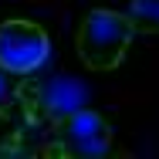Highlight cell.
Instances as JSON below:
<instances>
[{"label": "cell", "mask_w": 159, "mask_h": 159, "mask_svg": "<svg viewBox=\"0 0 159 159\" xmlns=\"http://www.w3.org/2000/svg\"><path fill=\"white\" fill-rule=\"evenodd\" d=\"M7 71L0 68V119H10V108H14V95H10V88H7V78H3Z\"/></svg>", "instance_id": "obj_6"}, {"label": "cell", "mask_w": 159, "mask_h": 159, "mask_svg": "<svg viewBox=\"0 0 159 159\" xmlns=\"http://www.w3.org/2000/svg\"><path fill=\"white\" fill-rule=\"evenodd\" d=\"M48 58H51V37L37 20L10 17L0 24V68L7 75H31Z\"/></svg>", "instance_id": "obj_3"}, {"label": "cell", "mask_w": 159, "mask_h": 159, "mask_svg": "<svg viewBox=\"0 0 159 159\" xmlns=\"http://www.w3.org/2000/svg\"><path fill=\"white\" fill-rule=\"evenodd\" d=\"M129 17L139 27V34H159V0H132Z\"/></svg>", "instance_id": "obj_5"}, {"label": "cell", "mask_w": 159, "mask_h": 159, "mask_svg": "<svg viewBox=\"0 0 159 159\" xmlns=\"http://www.w3.org/2000/svg\"><path fill=\"white\" fill-rule=\"evenodd\" d=\"M44 108H48V115H51V119H61V115H68V112L81 108V88H78V85H71L68 78L54 81V85L48 88Z\"/></svg>", "instance_id": "obj_4"}, {"label": "cell", "mask_w": 159, "mask_h": 159, "mask_svg": "<svg viewBox=\"0 0 159 159\" xmlns=\"http://www.w3.org/2000/svg\"><path fill=\"white\" fill-rule=\"evenodd\" d=\"M115 132L105 115L92 108H75L61 119H54L51 142L44 146V156H64V159H102L112 152Z\"/></svg>", "instance_id": "obj_2"}, {"label": "cell", "mask_w": 159, "mask_h": 159, "mask_svg": "<svg viewBox=\"0 0 159 159\" xmlns=\"http://www.w3.org/2000/svg\"><path fill=\"white\" fill-rule=\"evenodd\" d=\"M135 34H139V27L132 24L129 14L95 7L81 17L78 34H75V48L88 71H115L125 61Z\"/></svg>", "instance_id": "obj_1"}]
</instances>
